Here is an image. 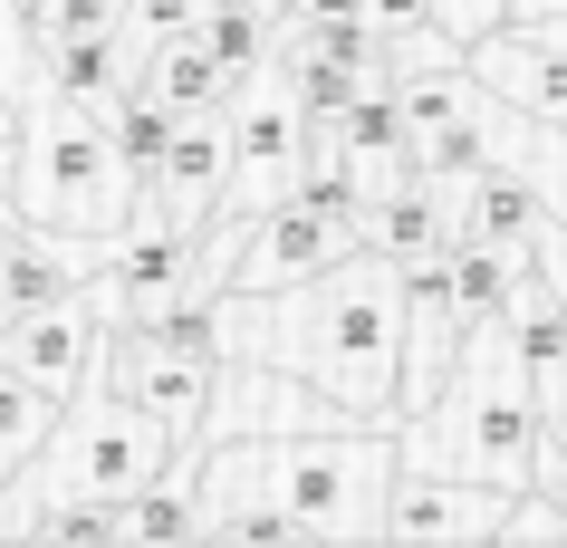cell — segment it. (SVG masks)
Returning a JSON list of instances; mask_svg holds the SVG:
<instances>
[{"label": "cell", "instance_id": "cell-1", "mask_svg": "<svg viewBox=\"0 0 567 548\" xmlns=\"http://www.w3.org/2000/svg\"><path fill=\"white\" fill-rule=\"evenodd\" d=\"M221 356H269L299 385L337 395L357 424H394L404 395V279L394 260L357 250L299 289H221Z\"/></svg>", "mask_w": 567, "mask_h": 548}, {"label": "cell", "instance_id": "cell-19", "mask_svg": "<svg viewBox=\"0 0 567 548\" xmlns=\"http://www.w3.org/2000/svg\"><path fill=\"white\" fill-rule=\"evenodd\" d=\"M365 30H375V39H404V30H433V0H365Z\"/></svg>", "mask_w": 567, "mask_h": 548}, {"label": "cell", "instance_id": "cell-4", "mask_svg": "<svg viewBox=\"0 0 567 548\" xmlns=\"http://www.w3.org/2000/svg\"><path fill=\"white\" fill-rule=\"evenodd\" d=\"M135 203H145V174L116 154L106 116L30 77V96H20V221L68 231V241H116Z\"/></svg>", "mask_w": 567, "mask_h": 548}, {"label": "cell", "instance_id": "cell-7", "mask_svg": "<svg viewBox=\"0 0 567 548\" xmlns=\"http://www.w3.org/2000/svg\"><path fill=\"white\" fill-rule=\"evenodd\" d=\"M96 356H106V318H96L87 279L68 289V299H39V308H0V365L30 385V395L68 404L78 385L96 375Z\"/></svg>", "mask_w": 567, "mask_h": 548}, {"label": "cell", "instance_id": "cell-12", "mask_svg": "<svg viewBox=\"0 0 567 548\" xmlns=\"http://www.w3.org/2000/svg\"><path fill=\"white\" fill-rule=\"evenodd\" d=\"M357 231H365L375 260H394V270H404V260H433V250H452V183L404 174V183H385V193H365Z\"/></svg>", "mask_w": 567, "mask_h": 548}, {"label": "cell", "instance_id": "cell-20", "mask_svg": "<svg viewBox=\"0 0 567 548\" xmlns=\"http://www.w3.org/2000/svg\"><path fill=\"white\" fill-rule=\"evenodd\" d=\"M538 183H548V213L567 221V125H558V154H548V174H538Z\"/></svg>", "mask_w": 567, "mask_h": 548}, {"label": "cell", "instance_id": "cell-3", "mask_svg": "<svg viewBox=\"0 0 567 548\" xmlns=\"http://www.w3.org/2000/svg\"><path fill=\"white\" fill-rule=\"evenodd\" d=\"M394 462H404V472L501 482V490H529L538 472H548L529 375H519V347H509L501 318H472V328H462V356H452L443 395L394 424Z\"/></svg>", "mask_w": 567, "mask_h": 548}, {"label": "cell", "instance_id": "cell-21", "mask_svg": "<svg viewBox=\"0 0 567 548\" xmlns=\"http://www.w3.org/2000/svg\"><path fill=\"white\" fill-rule=\"evenodd\" d=\"M548 10H558V0H509V20H529V30L548 20Z\"/></svg>", "mask_w": 567, "mask_h": 548}, {"label": "cell", "instance_id": "cell-8", "mask_svg": "<svg viewBox=\"0 0 567 548\" xmlns=\"http://www.w3.org/2000/svg\"><path fill=\"white\" fill-rule=\"evenodd\" d=\"M96 375H106L125 404H145L154 424L174 433V472L203 453V404H212V375H221V365L174 356V347H154L145 328H106V356H96Z\"/></svg>", "mask_w": 567, "mask_h": 548}, {"label": "cell", "instance_id": "cell-2", "mask_svg": "<svg viewBox=\"0 0 567 548\" xmlns=\"http://www.w3.org/2000/svg\"><path fill=\"white\" fill-rule=\"evenodd\" d=\"M203 510L221 500H269L299 539H385L394 490V424H318V433H240L203 443L183 462Z\"/></svg>", "mask_w": 567, "mask_h": 548}, {"label": "cell", "instance_id": "cell-14", "mask_svg": "<svg viewBox=\"0 0 567 548\" xmlns=\"http://www.w3.org/2000/svg\"><path fill=\"white\" fill-rule=\"evenodd\" d=\"M193 39L212 49V68L221 77H250V68L279 59V20H269V0H203V20H193Z\"/></svg>", "mask_w": 567, "mask_h": 548}, {"label": "cell", "instance_id": "cell-6", "mask_svg": "<svg viewBox=\"0 0 567 548\" xmlns=\"http://www.w3.org/2000/svg\"><path fill=\"white\" fill-rule=\"evenodd\" d=\"M365 231L347 203H318V193H279L260 213H240V250H231V279L221 289H299V279L357 260Z\"/></svg>", "mask_w": 567, "mask_h": 548}, {"label": "cell", "instance_id": "cell-22", "mask_svg": "<svg viewBox=\"0 0 567 548\" xmlns=\"http://www.w3.org/2000/svg\"><path fill=\"white\" fill-rule=\"evenodd\" d=\"M538 30H548V39H558V49H567V0H558V10H548V20H538Z\"/></svg>", "mask_w": 567, "mask_h": 548}, {"label": "cell", "instance_id": "cell-17", "mask_svg": "<svg viewBox=\"0 0 567 548\" xmlns=\"http://www.w3.org/2000/svg\"><path fill=\"white\" fill-rule=\"evenodd\" d=\"M509 20V0H433V30L462 49V39H481V30H501Z\"/></svg>", "mask_w": 567, "mask_h": 548}, {"label": "cell", "instance_id": "cell-11", "mask_svg": "<svg viewBox=\"0 0 567 548\" xmlns=\"http://www.w3.org/2000/svg\"><path fill=\"white\" fill-rule=\"evenodd\" d=\"M509 519V490L501 482H462V472H404L394 462V490H385V539H501Z\"/></svg>", "mask_w": 567, "mask_h": 548}, {"label": "cell", "instance_id": "cell-10", "mask_svg": "<svg viewBox=\"0 0 567 548\" xmlns=\"http://www.w3.org/2000/svg\"><path fill=\"white\" fill-rule=\"evenodd\" d=\"M145 203L174 221V231L221 221V203H231V116H221V106H203V116L174 125V145L154 154V174H145Z\"/></svg>", "mask_w": 567, "mask_h": 548}, {"label": "cell", "instance_id": "cell-9", "mask_svg": "<svg viewBox=\"0 0 567 548\" xmlns=\"http://www.w3.org/2000/svg\"><path fill=\"white\" fill-rule=\"evenodd\" d=\"M462 68H472V87L501 96L519 125H538V135H558V125H567V49L548 30L501 20V30L462 39Z\"/></svg>", "mask_w": 567, "mask_h": 548}, {"label": "cell", "instance_id": "cell-13", "mask_svg": "<svg viewBox=\"0 0 567 548\" xmlns=\"http://www.w3.org/2000/svg\"><path fill=\"white\" fill-rule=\"evenodd\" d=\"M548 221V183L529 164H481L472 183H452V241L472 231V241H509L529 250V231Z\"/></svg>", "mask_w": 567, "mask_h": 548}, {"label": "cell", "instance_id": "cell-18", "mask_svg": "<svg viewBox=\"0 0 567 548\" xmlns=\"http://www.w3.org/2000/svg\"><path fill=\"white\" fill-rule=\"evenodd\" d=\"M0 221H20V106H0Z\"/></svg>", "mask_w": 567, "mask_h": 548}, {"label": "cell", "instance_id": "cell-16", "mask_svg": "<svg viewBox=\"0 0 567 548\" xmlns=\"http://www.w3.org/2000/svg\"><path fill=\"white\" fill-rule=\"evenodd\" d=\"M193 20H203V0H125V20H116V30H125V49L145 59L154 39H183Z\"/></svg>", "mask_w": 567, "mask_h": 548}, {"label": "cell", "instance_id": "cell-5", "mask_svg": "<svg viewBox=\"0 0 567 548\" xmlns=\"http://www.w3.org/2000/svg\"><path fill=\"white\" fill-rule=\"evenodd\" d=\"M174 472V433L154 424L145 404H125L106 375H87L59 404V424L20 462V500H125Z\"/></svg>", "mask_w": 567, "mask_h": 548}, {"label": "cell", "instance_id": "cell-15", "mask_svg": "<svg viewBox=\"0 0 567 548\" xmlns=\"http://www.w3.org/2000/svg\"><path fill=\"white\" fill-rule=\"evenodd\" d=\"M135 77H145V87L164 96L174 116H203V106H221V96H231V77L212 68V49H203V39H193V30H183V39H154V49H145V68H135Z\"/></svg>", "mask_w": 567, "mask_h": 548}]
</instances>
